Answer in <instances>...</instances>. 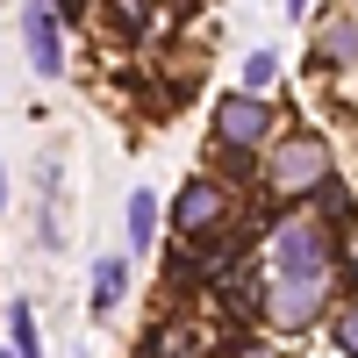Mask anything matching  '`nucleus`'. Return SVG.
Masks as SVG:
<instances>
[{"label": "nucleus", "instance_id": "1a4fd4ad", "mask_svg": "<svg viewBox=\"0 0 358 358\" xmlns=\"http://www.w3.org/2000/svg\"><path fill=\"white\" fill-rule=\"evenodd\" d=\"M151 229H158V201L151 194H129V251H143V244H151Z\"/></svg>", "mask_w": 358, "mask_h": 358}, {"label": "nucleus", "instance_id": "f03ea898", "mask_svg": "<svg viewBox=\"0 0 358 358\" xmlns=\"http://www.w3.org/2000/svg\"><path fill=\"white\" fill-rule=\"evenodd\" d=\"M322 294H330V265H322V273H273L265 322H273V330H301V322L322 308Z\"/></svg>", "mask_w": 358, "mask_h": 358}, {"label": "nucleus", "instance_id": "f257e3e1", "mask_svg": "<svg viewBox=\"0 0 358 358\" xmlns=\"http://www.w3.org/2000/svg\"><path fill=\"white\" fill-rule=\"evenodd\" d=\"M265 187H273L280 201L322 194V187H330V143H322V136H287L273 151V165H265Z\"/></svg>", "mask_w": 358, "mask_h": 358}, {"label": "nucleus", "instance_id": "4468645a", "mask_svg": "<svg viewBox=\"0 0 358 358\" xmlns=\"http://www.w3.org/2000/svg\"><path fill=\"white\" fill-rule=\"evenodd\" d=\"M301 8H308V0H287V15H301Z\"/></svg>", "mask_w": 358, "mask_h": 358}, {"label": "nucleus", "instance_id": "dca6fc26", "mask_svg": "<svg viewBox=\"0 0 358 358\" xmlns=\"http://www.w3.org/2000/svg\"><path fill=\"white\" fill-rule=\"evenodd\" d=\"M351 265H358V244H351Z\"/></svg>", "mask_w": 358, "mask_h": 358}, {"label": "nucleus", "instance_id": "20e7f679", "mask_svg": "<svg viewBox=\"0 0 358 358\" xmlns=\"http://www.w3.org/2000/svg\"><path fill=\"white\" fill-rule=\"evenodd\" d=\"M273 258H280V273H322L330 265V229L322 222H280V236H273Z\"/></svg>", "mask_w": 358, "mask_h": 358}, {"label": "nucleus", "instance_id": "f3484780", "mask_svg": "<svg viewBox=\"0 0 358 358\" xmlns=\"http://www.w3.org/2000/svg\"><path fill=\"white\" fill-rule=\"evenodd\" d=\"M0 358H8V351H0Z\"/></svg>", "mask_w": 358, "mask_h": 358}, {"label": "nucleus", "instance_id": "6e6552de", "mask_svg": "<svg viewBox=\"0 0 358 358\" xmlns=\"http://www.w3.org/2000/svg\"><path fill=\"white\" fill-rule=\"evenodd\" d=\"M122 280H129V258H101V265H94V308H101V315L122 301Z\"/></svg>", "mask_w": 358, "mask_h": 358}, {"label": "nucleus", "instance_id": "9b49d317", "mask_svg": "<svg viewBox=\"0 0 358 358\" xmlns=\"http://www.w3.org/2000/svg\"><path fill=\"white\" fill-rule=\"evenodd\" d=\"M244 86H273V50H258L251 65H244Z\"/></svg>", "mask_w": 358, "mask_h": 358}, {"label": "nucleus", "instance_id": "2eb2a0df", "mask_svg": "<svg viewBox=\"0 0 358 358\" xmlns=\"http://www.w3.org/2000/svg\"><path fill=\"white\" fill-rule=\"evenodd\" d=\"M0 201H8V179H0Z\"/></svg>", "mask_w": 358, "mask_h": 358}, {"label": "nucleus", "instance_id": "9d476101", "mask_svg": "<svg viewBox=\"0 0 358 358\" xmlns=\"http://www.w3.org/2000/svg\"><path fill=\"white\" fill-rule=\"evenodd\" d=\"M8 330H15V358H36V322H29V301H15Z\"/></svg>", "mask_w": 358, "mask_h": 358}, {"label": "nucleus", "instance_id": "7ed1b4c3", "mask_svg": "<svg viewBox=\"0 0 358 358\" xmlns=\"http://www.w3.org/2000/svg\"><path fill=\"white\" fill-rule=\"evenodd\" d=\"M172 229H179V244H201V236H215L229 222V194H222V179H187V194H179L172 208Z\"/></svg>", "mask_w": 358, "mask_h": 358}, {"label": "nucleus", "instance_id": "ddd939ff", "mask_svg": "<svg viewBox=\"0 0 358 358\" xmlns=\"http://www.w3.org/2000/svg\"><path fill=\"white\" fill-rule=\"evenodd\" d=\"M244 358H273V351H265V344H251V351H244Z\"/></svg>", "mask_w": 358, "mask_h": 358}, {"label": "nucleus", "instance_id": "0eeeda50", "mask_svg": "<svg viewBox=\"0 0 358 358\" xmlns=\"http://www.w3.org/2000/svg\"><path fill=\"white\" fill-rule=\"evenodd\" d=\"M315 43H322V57H330V65H351V57H358V29H351V15H330Z\"/></svg>", "mask_w": 358, "mask_h": 358}, {"label": "nucleus", "instance_id": "f8f14e48", "mask_svg": "<svg viewBox=\"0 0 358 358\" xmlns=\"http://www.w3.org/2000/svg\"><path fill=\"white\" fill-rule=\"evenodd\" d=\"M337 344H344V351H351V358H358V308H351V315H344V322H337Z\"/></svg>", "mask_w": 358, "mask_h": 358}, {"label": "nucleus", "instance_id": "39448f33", "mask_svg": "<svg viewBox=\"0 0 358 358\" xmlns=\"http://www.w3.org/2000/svg\"><path fill=\"white\" fill-rule=\"evenodd\" d=\"M265 129H273V108L251 101V94H229V101L215 108V143H222V151H251Z\"/></svg>", "mask_w": 358, "mask_h": 358}, {"label": "nucleus", "instance_id": "423d86ee", "mask_svg": "<svg viewBox=\"0 0 358 358\" xmlns=\"http://www.w3.org/2000/svg\"><path fill=\"white\" fill-rule=\"evenodd\" d=\"M22 29H29V65H36L43 79H57V72H65V43H57V22H50L43 0L22 8Z\"/></svg>", "mask_w": 358, "mask_h": 358}]
</instances>
